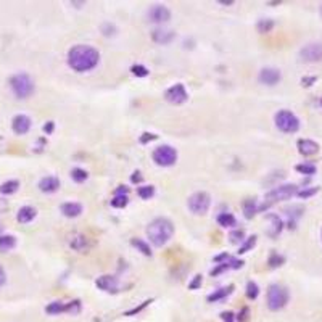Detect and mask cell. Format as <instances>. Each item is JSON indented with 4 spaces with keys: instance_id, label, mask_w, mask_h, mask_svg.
Returning <instances> with one entry per match:
<instances>
[{
    "instance_id": "1",
    "label": "cell",
    "mask_w": 322,
    "mask_h": 322,
    "mask_svg": "<svg viewBox=\"0 0 322 322\" xmlns=\"http://www.w3.org/2000/svg\"><path fill=\"white\" fill-rule=\"evenodd\" d=\"M100 53L97 48L90 47V45H74L68 52V64L78 73H85L94 69L98 64Z\"/></svg>"
},
{
    "instance_id": "2",
    "label": "cell",
    "mask_w": 322,
    "mask_h": 322,
    "mask_svg": "<svg viewBox=\"0 0 322 322\" xmlns=\"http://www.w3.org/2000/svg\"><path fill=\"white\" fill-rule=\"evenodd\" d=\"M173 234H174V225L166 218L153 219L147 227V235L155 246L166 245L171 240V237H173Z\"/></svg>"
},
{
    "instance_id": "3",
    "label": "cell",
    "mask_w": 322,
    "mask_h": 322,
    "mask_svg": "<svg viewBox=\"0 0 322 322\" xmlns=\"http://www.w3.org/2000/svg\"><path fill=\"white\" fill-rule=\"evenodd\" d=\"M10 87L18 98H28L34 92V80L26 73H18L10 79Z\"/></svg>"
},
{
    "instance_id": "4",
    "label": "cell",
    "mask_w": 322,
    "mask_h": 322,
    "mask_svg": "<svg viewBox=\"0 0 322 322\" xmlns=\"http://www.w3.org/2000/svg\"><path fill=\"white\" fill-rule=\"evenodd\" d=\"M289 290L280 284H273L268 289V308L271 311H279L289 303Z\"/></svg>"
},
{
    "instance_id": "5",
    "label": "cell",
    "mask_w": 322,
    "mask_h": 322,
    "mask_svg": "<svg viewBox=\"0 0 322 322\" xmlns=\"http://www.w3.org/2000/svg\"><path fill=\"white\" fill-rule=\"evenodd\" d=\"M296 193H298V187H296L295 184H284V185H279V187H274L273 190H269V192L266 193L268 203H264L263 206H258V211H263L264 208H268V206L275 203V201L289 200Z\"/></svg>"
},
{
    "instance_id": "6",
    "label": "cell",
    "mask_w": 322,
    "mask_h": 322,
    "mask_svg": "<svg viewBox=\"0 0 322 322\" xmlns=\"http://www.w3.org/2000/svg\"><path fill=\"white\" fill-rule=\"evenodd\" d=\"M274 121L277 129L285 134H293L300 129V119L289 110H280V112L275 113Z\"/></svg>"
},
{
    "instance_id": "7",
    "label": "cell",
    "mask_w": 322,
    "mask_h": 322,
    "mask_svg": "<svg viewBox=\"0 0 322 322\" xmlns=\"http://www.w3.org/2000/svg\"><path fill=\"white\" fill-rule=\"evenodd\" d=\"M153 161L158 166H173L177 161V152L171 145H160L153 150Z\"/></svg>"
},
{
    "instance_id": "8",
    "label": "cell",
    "mask_w": 322,
    "mask_h": 322,
    "mask_svg": "<svg viewBox=\"0 0 322 322\" xmlns=\"http://www.w3.org/2000/svg\"><path fill=\"white\" fill-rule=\"evenodd\" d=\"M189 209L192 211L193 214H205L206 211L209 209L211 205V198L206 192H195L193 195L189 197Z\"/></svg>"
},
{
    "instance_id": "9",
    "label": "cell",
    "mask_w": 322,
    "mask_h": 322,
    "mask_svg": "<svg viewBox=\"0 0 322 322\" xmlns=\"http://www.w3.org/2000/svg\"><path fill=\"white\" fill-rule=\"evenodd\" d=\"M300 58L306 63L322 62V42H311L300 50Z\"/></svg>"
},
{
    "instance_id": "10",
    "label": "cell",
    "mask_w": 322,
    "mask_h": 322,
    "mask_svg": "<svg viewBox=\"0 0 322 322\" xmlns=\"http://www.w3.org/2000/svg\"><path fill=\"white\" fill-rule=\"evenodd\" d=\"M164 98L173 105H180L189 98V94H187V90H185L184 84L177 82V84L171 85V87L166 90Z\"/></svg>"
},
{
    "instance_id": "11",
    "label": "cell",
    "mask_w": 322,
    "mask_h": 322,
    "mask_svg": "<svg viewBox=\"0 0 322 322\" xmlns=\"http://www.w3.org/2000/svg\"><path fill=\"white\" fill-rule=\"evenodd\" d=\"M148 19L152 23H166L171 19V12L164 5H153L148 10Z\"/></svg>"
},
{
    "instance_id": "12",
    "label": "cell",
    "mask_w": 322,
    "mask_h": 322,
    "mask_svg": "<svg viewBox=\"0 0 322 322\" xmlns=\"http://www.w3.org/2000/svg\"><path fill=\"white\" fill-rule=\"evenodd\" d=\"M282 79V74L277 68H263L259 71L258 80L264 85H275Z\"/></svg>"
},
{
    "instance_id": "13",
    "label": "cell",
    "mask_w": 322,
    "mask_h": 322,
    "mask_svg": "<svg viewBox=\"0 0 322 322\" xmlns=\"http://www.w3.org/2000/svg\"><path fill=\"white\" fill-rule=\"evenodd\" d=\"M12 128L18 135L26 134L31 129V118L26 116V114H16L12 121Z\"/></svg>"
},
{
    "instance_id": "14",
    "label": "cell",
    "mask_w": 322,
    "mask_h": 322,
    "mask_svg": "<svg viewBox=\"0 0 322 322\" xmlns=\"http://www.w3.org/2000/svg\"><path fill=\"white\" fill-rule=\"evenodd\" d=\"M95 284H97L98 289L103 290V291H118V289H119L118 277H114V275H110V274L98 277Z\"/></svg>"
},
{
    "instance_id": "15",
    "label": "cell",
    "mask_w": 322,
    "mask_h": 322,
    "mask_svg": "<svg viewBox=\"0 0 322 322\" xmlns=\"http://www.w3.org/2000/svg\"><path fill=\"white\" fill-rule=\"evenodd\" d=\"M298 152L305 157H313L319 152V144L309 139H301L298 140Z\"/></svg>"
},
{
    "instance_id": "16",
    "label": "cell",
    "mask_w": 322,
    "mask_h": 322,
    "mask_svg": "<svg viewBox=\"0 0 322 322\" xmlns=\"http://www.w3.org/2000/svg\"><path fill=\"white\" fill-rule=\"evenodd\" d=\"M176 34L173 31H169V29H155L152 32V39L153 42L157 44H161V45H168L174 40Z\"/></svg>"
},
{
    "instance_id": "17",
    "label": "cell",
    "mask_w": 322,
    "mask_h": 322,
    "mask_svg": "<svg viewBox=\"0 0 322 322\" xmlns=\"http://www.w3.org/2000/svg\"><path fill=\"white\" fill-rule=\"evenodd\" d=\"M69 246H71L73 250L76 251H87L89 250V242H87V237L82 234H73L71 239H69Z\"/></svg>"
},
{
    "instance_id": "18",
    "label": "cell",
    "mask_w": 322,
    "mask_h": 322,
    "mask_svg": "<svg viewBox=\"0 0 322 322\" xmlns=\"http://www.w3.org/2000/svg\"><path fill=\"white\" fill-rule=\"evenodd\" d=\"M58 187H60V180L57 177H53V176H47V177L40 179L39 182V189L44 193H52L55 190H58Z\"/></svg>"
},
{
    "instance_id": "19",
    "label": "cell",
    "mask_w": 322,
    "mask_h": 322,
    "mask_svg": "<svg viewBox=\"0 0 322 322\" xmlns=\"http://www.w3.org/2000/svg\"><path fill=\"white\" fill-rule=\"evenodd\" d=\"M60 209L66 218H78L82 213V205L76 203V201H68V203H63Z\"/></svg>"
},
{
    "instance_id": "20",
    "label": "cell",
    "mask_w": 322,
    "mask_h": 322,
    "mask_svg": "<svg viewBox=\"0 0 322 322\" xmlns=\"http://www.w3.org/2000/svg\"><path fill=\"white\" fill-rule=\"evenodd\" d=\"M36 216H37L36 208H32V206H23V208H19V211H18L16 219H18V223L28 224V223H31Z\"/></svg>"
},
{
    "instance_id": "21",
    "label": "cell",
    "mask_w": 322,
    "mask_h": 322,
    "mask_svg": "<svg viewBox=\"0 0 322 322\" xmlns=\"http://www.w3.org/2000/svg\"><path fill=\"white\" fill-rule=\"evenodd\" d=\"M232 290H234V285L230 284V285H227V287H223V289L214 290L213 293L208 295V298H206V300H208L209 303H218V301L227 298V296L232 293Z\"/></svg>"
},
{
    "instance_id": "22",
    "label": "cell",
    "mask_w": 322,
    "mask_h": 322,
    "mask_svg": "<svg viewBox=\"0 0 322 322\" xmlns=\"http://www.w3.org/2000/svg\"><path fill=\"white\" fill-rule=\"evenodd\" d=\"M303 211H305V208L303 206H300V205H295V206H291V208L285 209L287 216H289V227L290 229H293L296 225V221H298L300 216L303 214Z\"/></svg>"
},
{
    "instance_id": "23",
    "label": "cell",
    "mask_w": 322,
    "mask_h": 322,
    "mask_svg": "<svg viewBox=\"0 0 322 322\" xmlns=\"http://www.w3.org/2000/svg\"><path fill=\"white\" fill-rule=\"evenodd\" d=\"M268 219L271 221V230H269V235L271 237H277V235L282 232V229H284V223H282V219L279 218L277 214H268Z\"/></svg>"
},
{
    "instance_id": "24",
    "label": "cell",
    "mask_w": 322,
    "mask_h": 322,
    "mask_svg": "<svg viewBox=\"0 0 322 322\" xmlns=\"http://www.w3.org/2000/svg\"><path fill=\"white\" fill-rule=\"evenodd\" d=\"M242 206H243V214L246 219H251L256 213H258V203H256V198H246Z\"/></svg>"
},
{
    "instance_id": "25",
    "label": "cell",
    "mask_w": 322,
    "mask_h": 322,
    "mask_svg": "<svg viewBox=\"0 0 322 322\" xmlns=\"http://www.w3.org/2000/svg\"><path fill=\"white\" fill-rule=\"evenodd\" d=\"M218 224L221 227H234L237 224V219L232 213H221L218 216Z\"/></svg>"
},
{
    "instance_id": "26",
    "label": "cell",
    "mask_w": 322,
    "mask_h": 322,
    "mask_svg": "<svg viewBox=\"0 0 322 322\" xmlns=\"http://www.w3.org/2000/svg\"><path fill=\"white\" fill-rule=\"evenodd\" d=\"M16 246V239L13 235H0V251H10Z\"/></svg>"
},
{
    "instance_id": "27",
    "label": "cell",
    "mask_w": 322,
    "mask_h": 322,
    "mask_svg": "<svg viewBox=\"0 0 322 322\" xmlns=\"http://www.w3.org/2000/svg\"><path fill=\"white\" fill-rule=\"evenodd\" d=\"M18 189H19V182L18 180L12 179V180H7V182H3L2 185H0V193L2 195H12V193L16 192Z\"/></svg>"
},
{
    "instance_id": "28",
    "label": "cell",
    "mask_w": 322,
    "mask_h": 322,
    "mask_svg": "<svg viewBox=\"0 0 322 322\" xmlns=\"http://www.w3.org/2000/svg\"><path fill=\"white\" fill-rule=\"evenodd\" d=\"M45 311H47V314H60V313H66V305L62 303V301H53V303H50L47 308H45Z\"/></svg>"
},
{
    "instance_id": "29",
    "label": "cell",
    "mask_w": 322,
    "mask_h": 322,
    "mask_svg": "<svg viewBox=\"0 0 322 322\" xmlns=\"http://www.w3.org/2000/svg\"><path fill=\"white\" fill-rule=\"evenodd\" d=\"M130 243H132V246H135V248H137L142 255H145V256H152V251H150L148 243H145L144 240H140V239H132V240H130Z\"/></svg>"
},
{
    "instance_id": "30",
    "label": "cell",
    "mask_w": 322,
    "mask_h": 322,
    "mask_svg": "<svg viewBox=\"0 0 322 322\" xmlns=\"http://www.w3.org/2000/svg\"><path fill=\"white\" fill-rule=\"evenodd\" d=\"M295 169L298 171L300 174H305V176H313L316 174V171H318V168L313 164V163H303V164H296Z\"/></svg>"
},
{
    "instance_id": "31",
    "label": "cell",
    "mask_w": 322,
    "mask_h": 322,
    "mask_svg": "<svg viewBox=\"0 0 322 322\" xmlns=\"http://www.w3.org/2000/svg\"><path fill=\"white\" fill-rule=\"evenodd\" d=\"M137 195L142 200H148L155 195V187L153 185H140L137 189Z\"/></svg>"
},
{
    "instance_id": "32",
    "label": "cell",
    "mask_w": 322,
    "mask_h": 322,
    "mask_svg": "<svg viewBox=\"0 0 322 322\" xmlns=\"http://www.w3.org/2000/svg\"><path fill=\"white\" fill-rule=\"evenodd\" d=\"M258 295H259L258 284L253 282V280H250L248 284H246V296H248L250 300H256V298H258Z\"/></svg>"
},
{
    "instance_id": "33",
    "label": "cell",
    "mask_w": 322,
    "mask_h": 322,
    "mask_svg": "<svg viewBox=\"0 0 322 322\" xmlns=\"http://www.w3.org/2000/svg\"><path fill=\"white\" fill-rule=\"evenodd\" d=\"M285 263V258L282 255H279V253H271V256H269V259H268V264H269V268H279V266H282Z\"/></svg>"
},
{
    "instance_id": "34",
    "label": "cell",
    "mask_w": 322,
    "mask_h": 322,
    "mask_svg": "<svg viewBox=\"0 0 322 322\" xmlns=\"http://www.w3.org/2000/svg\"><path fill=\"white\" fill-rule=\"evenodd\" d=\"M256 235H251V237H248L246 239V242L245 243H242L240 245V248H239V255H243V253H248V251L253 248V246L256 245Z\"/></svg>"
},
{
    "instance_id": "35",
    "label": "cell",
    "mask_w": 322,
    "mask_h": 322,
    "mask_svg": "<svg viewBox=\"0 0 322 322\" xmlns=\"http://www.w3.org/2000/svg\"><path fill=\"white\" fill-rule=\"evenodd\" d=\"M256 28H258V31L261 34L271 32V29L274 28V21L273 19H259V23L256 24Z\"/></svg>"
},
{
    "instance_id": "36",
    "label": "cell",
    "mask_w": 322,
    "mask_h": 322,
    "mask_svg": "<svg viewBox=\"0 0 322 322\" xmlns=\"http://www.w3.org/2000/svg\"><path fill=\"white\" fill-rule=\"evenodd\" d=\"M71 177H73L74 182H84V180L89 177V174H87V171H84L80 168H74L71 171Z\"/></svg>"
},
{
    "instance_id": "37",
    "label": "cell",
    "mask_w": 322,
    "mask_h": 322,
    "mask_svg": "<svg viewBox=\"0 0 322 322\" xmlns=\"http://www.w3.org/2000/svg\"><path fill=\"white\" fill-rule=\"evenodd\" d=\"M110 203H112L113 208H124L128 205V195H114Z\"/></svg>"
},
{
    "instance_id": "38",
    "label": "cell",
    "mask_w": 322,
    "mask_h": 322,
    "mask_svg": "<svg viewBox=\"0 0 322 322\" xmlns=\"http://www.w3.org/2000/svg\"><path fill=\"white\" fill-rule=\"evenodd\" d=\"M229 239L232 243H242L245 239V230L243 229H235L229 234Z\"/></svg>"
},
{
    "instance_id": "39",
    "label": "cell",
    "mask_w": 322,
    "mask_h": 322,
    "mask_svg": "<svg viewBox=\"0 0 322 322\" xmlns=\"http://www.w3.org/2000/svg\"><path fill=\"white\" fill-rule=\"evenodd\" d=\"M130 71H132V74H135L137 78H145L148 76V69L142 66V64H134L132 68H130Z\"/></svg>"
},
{
    "instance_id": "40",
    "label": "cell",
    "mask_w": 322,
    "mask_h": 322,
    "mask_svg": "<svg viewBox=\"0 0 322 322\" xmlns=\"http://www.w3.org/2000/svg\"><path fill=\"white\" fill-rule=\"evenodd\" d=\"M319 192V187H311V189H303V190H298V197L300 198H309L313 197V195H316Z\"/></svg>"
},
{
    "instance_id": "41",
    "label": "cell",
    "mask_w": 322,
    "mask_h": 322,
    "mask_svg": "<svg viewBox=\"0 0 322 322\" xmlns=\"http://www.w3.org/2000/svg\"><path fill=\"white\" fill-rule=\"evenodd\" d=\"M80 311V301L79 300H74L71 303H66V313H71V314H78Z\"/></svg>"
},
{
    "instance_id": "42",
    "label": "cell",
    "mask_w": 322,
    "mask_h": 322,
    "mask_svg": "<svg viewBox=\"0 0 322 322\" xmlns=\"http://www.w3.org/2000/svg\"><path fill=\"white\" fill-rule=\"evenodd\" d=\"M227 269H230V268H229V259L225 261V263H221V264L216 266V268H214L213 271H211V275H213V277H216V275L223 274L224 271H227Z\"/></svg>"
},
{
    "instance_id": "43",
    "label": "cell",
    "mask_w": 322,
    "mask_h": 322,
    "mask_svg": "<svg viewBox=\"0 0 322 322\" xmlns=\"http://www.w3.org/2000/svg\"><path fill=\"white\" fill-rule=\"evenodd\" d=\"M237 321L239 322H250V309L246 308V306L240 309V313L237 316Z\"/></svg>"
},
{
    "instance_id": "44",
    "label": "cell",
    "mask_w": 322,
    "mask_h": 322,
    "mask_svg": "<svg viewBox=\"0 0 322 322\" xmlns=\"http://www.w3.org/2000/svg\"><path fill=\"white\" fill-rule=\"evenodd\" d=\"M150 303H152V301H150V300H147V301H144V303H142V305H140V306H137V308H134V309H130V311H128V313H126V316H134V314H137V313H140V311H142V309L145 308V306H147V305H150Z\"/></svg>"
},
{
    "instance_id": "45",
    "label": "cell",
    "mask_w": 322,
    "mask_h": 322,
    "mask_svg": "<svg viewBox=\"0 0 322 322\" xmlns=\"http://www.w3.org/2000/svg\"><path fill=\"white\" fill-rule=\"evenodd\" d=\"M316 80H318L316 76H305L303 79H301V85H303V87H311Z\"/></svg>"
},
{
    "instance_id": "46",
    "label": "cell",
    "mask_w": 322,
    "mask_h": 322,
    "mask_svg": "<svg viewBox=\"0 0 322 322\" xmlns=\"http://www.w3.org/2000/svg\"><path fill=\"white\" fill-rule=\"evenodd\" d=\"M200 285H201V275H195V279L189 284V289L190 290H197Z\"/></svg>"
},
{
    "instance_id": "47",
    "label": "cell",
    "mask_w": 322,
    "mask_h": 322,
    "mask_svg": "<svg viewBox=\"0 0 322 322\" xmlns=\"http://www.w3.org/2000/svg\"><path fill=\"white\" fill-rule=\"evenodd\" d=\"M221 319L224 322H234V313L232 311H224V313H221Z\"/></svg>"
},
{
    "instance_id": "48",
    "label": "cell",
    "mask_w": 322,
    "mask_h": 322,
    "mask_svg": "<svg viewBox=\"0 0 322 322\" xmlns=\"http://www.w3.org/2000/svg\"><path fill=\"white\" fill-rule=\"evenodd\" d=\"M155 139H157V135H155V134L145 132V134H142V137H140V142H142V144H147V142H152V140H155Z\"/></svg>"
},
{
    "instance_id": "49",
    "label": "cell",
    "mask_w": 322,
    "mask_h": 322,
    "mask_svg": "<svg viewBox=\"0 0 322 322\" xmlns=\"http://www.w3.org/2000/svg\"><path fill=\"white\" fill-rule=\"evenodd\" d=\"M230 258V256L227 255V253H223V255H219V256H214V263H218V264H221V263H225Z\"/></svg>"
},
{
    "instance_id": "50",
    "label": "cell",
    "mask_w": 322,
    "mask_h": 322,
    "mask_svg": "<svg viewBox=\"0 0 322 322\" xmlns=\"http://www.w3.org/2000/svg\"><path fill=\"white\" fill-rule=\"evenodd\" d=\"M53 129H55V123H53V121H48L47 124H44V132H45V134H52Z\"/></svg>"
},
{
    "instance_id": "51",
    "label": "cell",
    "mask_w": 322,
    "mask_h": 322,
    "mask_svg": "<svg viewBox=\"0 0 322 322\" xmlns=\"http://www.w3.org/2000/svg\"><path fill=\"white\" fill-rule=\"evenodd\" d=\"M129 189L126 187V185H119V189L114 190V195H128Z\"/></svg>"
},
{
    "instance_id": "52",
    "label": "cell",
    "mask_w": 322,
    "mask_h": 322,
    "mask_svg": "<svg viewBox=\"0 0 322 322\" xmlns=\"http://www.w3.org/2000/svg\"><path fill=\"white\" fill-rule=\"evenodd\" d=\"M130 180H132V182H142V176H140L139 171H137V173H134V174H132V177H130Z\"/></svg>"
},
{
    "instance_id": "53",
    "label": "cell",
    "mask_w": 322,
    "mask_h": 322,
    "mask_svg": "<svg viewBox=\"0 0 322 322\" xmlns=\"http://www.w3.org/2000/svg\"><path fill=\"white\" fill-rule=\"evenodd\" d=\"M5 280H7V275H5L3 268H2V266H0V287H2V285L5 284Z\"/></svg>"
},
{
    "instance_id": "54",
    "label": "cell",
    "mask_w": 322,
    "mask_h": 322,
    "mask_svg": "<svg viewBox=\"0 0 322 322\" xmlns=\"http://www.w3.org/2000/svg\"><path fill=\"white\" fill-rule=\"evenodd\" d=\"M321 15H322V7H321Z\"/></svg>"
},
{
    "instance_id": "55",
    "label": "cell",
    "mask_w": 322,
    "mask_h": 322,
    "mask_svg": "<svg viewBox=\"0 0 322 322\" xmlns=\"http://www.w3.org/2000/svg\"><path fill=\"white\" fill-rule=\"evenodd\" d=\"M321 105H322V98H321Z\"/></svg>"
}]
</instances>
